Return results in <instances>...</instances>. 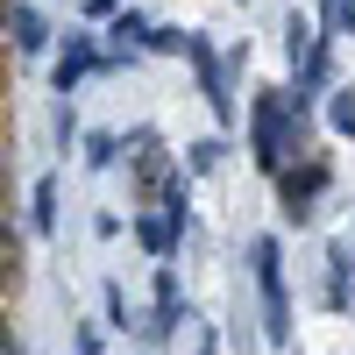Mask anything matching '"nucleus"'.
Listing matches in <instances>:
<instances>
[{
  "mask_svg": "<svg viewBox=\"0 0 355 355\" xmlns=\"http://www.w3.org/2000/svg\"><path fill=\"white\" fill-rule=\"evenodd\" d=\"M249 150H256V171H284L291 157H299V114H291V93H256L249 107Z\"/></svg>",
  "mask_w": 355,
  "mask_h": 355,
  "instance_id": "1",
  "label": "nucleus"
},
{
  "mask_svg": "<svg viewBox=\"0 0 355 355\" xmlns=\"http://www.w3.org/2000/svg\"><path fill=\"white\" fill-rule=\"evenodd\" d=\"M249 263H256L263 334H270V341H291V299H284V249H277V234H256V242H249Z\"/></svg>",
  "mask_w": 355,
  "mask_h": 355,
  "instance_id": "2",
  "label": "nucleus"
},
{
  "mask_svg": "<svg viewBox=\"0 0 355 355\" xmlns=\"http://www.w3.org/2000/svg\"><path fill=\"white\" fill-rule=\"evenodd\" d=\"M185 64L199 71V93H206V107H214L220 121H234V100H227V71H220L214 43H206V36H185Z\"/></svg>",
  "mask_w": 355,
  "mask_h": 355,
  "instance_id": "3",
  "label": "nucleus"
},
{
  "mask_svg": "<svg viewBox=\"0 0 355 355\" xmlns=\"http://www.w3.org/2000/svg\"><path fill=\"white\" fill-rule=\"evenodd\" d=\"M277 192H284V214H291V220H306V206L327 192V164H320V157H306L299 171L284 164V171H277Z\"/></svg>",
  "mask_w": 355,
  "mask_h": 355,
  "instance_id": "4",
  "label": "nucleus"
},
{
  "mask_svg": "<svg viewBox=\"0 0 355 355\" xmlns=\"http://www.w3.org/2000/svg\"><path fill=\"white\" fill-rule=\"evenodd\" d=\"M100 64H107V57L93 50V36H71V43H64V57L50 64V85H57V93L71 100V85H78V78H93Z\"/></svg>",
  "mask_w": 355,
  "mask_h": 355,
  "instance_id": "5",
  "label": "nucleus"
},
{
  "mask_svg": "<svg viewBox=\"0 0 355 355\" xmlns=\"http://www.w3.org/2000/svg\"><path fill=\"white\" fill-rule=\"evenodd\" d=\"M135 242H142V249H150L157 263H171V249H178V242H185V227H178L171 214H135Z\"/></svg>",
  "mask_w": 355,
  "mask_h": 355,
  "instance_id": "6",
  "label": "nucleus"
},
{
  "mask_svg": "<svg viewBox=\"0 0 355 355\" xmlns=\"http://www.w3.org/2000/svg\"><path fill=\"white\" fill-rule=\"evenodd\" d=\"M8 36H15V57H43L50 50V21L36 8H8Z\"/></svg>",
  "mask_w": 355,
  "mask_h": 355,
  "instance_id": "7",
  "label": "nucleus"
},
{
  "mask_svg": "<svg viewBox=\"0 0 355 355\" xmlns=\"http://www.w3.org/2000/svg\"><path fill=\"white\" fill-rule=\"evenodd\" d=\"M171 327H178V270H157V313H150V341H171Z\"/></svg>",
  "mask_w": 355,
  "mask_h": 355,
  "instance_id": "8",
  "label": "nucleus"
},
{
  "mask_svg": "<svg viewBox=\"0 0 355 355\" xmlns=\"http://www.w3.org/2000/svg\"><path fill=\"white\" fill-rule=\"evenodd\" d=\"M28 227L57 234V178H36V185H28Z\"/></svg>",
  "mask_w": 355,
  "mask_h": 355,
  "instance_id": "9",
  "label": "nucleus"
},
{
  "mask_svg": "<svg viewBox=\"0 0 355 355\" xmlns=\"http://www.w3.org/2000/svg\"><path fill=\"white\" fill-rule=\"evenodd\" d=\"M107 43H114V57H135V50H150V21H142V15H114Z\"/></svg>",
  "mask_w": 355,
  "mask_h": 355,
  "instance_id": "10",
  "label": "nucleus"
},
{
  "mask_svg": "<svg viewBox=\"0 0 355 355\" xmlns=\"http://www.w3.org/2000/svg\"><path fill=\"white\" fill-rule=\"evenodd\" d=\"M327 121L334 135H355V93H327Z\"/></svg>",
  "mask_w": 355,
  "mask_h": 355,
  "instance_id": "11",
  "label": "nucleus"
},
{
  "mask_svg": "<svg viewBox=\"0 0 355 355\" xmlns=\"http://www.w3.org/2000/svg\"><path fill=\"white\" fill-rule=\"evenodd\" d=\"M185 157H192V171H220V157H227V142H220V135H206V142H192Z\"/></svg>",
  "mask_w": 355,
  "mask_h": 355,
  "instance_id": "12",
  "label": "nucleus"
},
{
  "mask_svg": "<svg viewBox=\"0 0 355 355\" xmlns=\"http://www.w3.org/2000/svg\"><path fill=\"white\" fill-rule=\"evenodd\" d=\"M114 150H121L114 135H85V164H93V171H114Z\"/></svg>",
  "mask_w": 355,
  "mask_h": 355,
  "instance_id": "13",
  "label": "nucleus"
},
{
  "mask_svg": "<svg viewBox=\"0 0 355 355\" xmlns=\"http://www.w3.org/2000/svg\"><path fill=\"white\" fill-rule=\"evenodd\" d=\"M150 50L157 57H185V28H150Z\"/></svg>",
  "mask_w": 355,
  "mask_h": 355,
  "instance_id": "14",
  "label": "nucleus"
},
{
  "mask_svg": "<svg viewBox=\"0 0 355 355\" xmlns=\"http://www.w3.org/2000/svg\"><path fill=\"white\" fill-rule=\"evenodd\" d=\"M107 320H114V327H128V299H121V284H107Z\"/></svg>",
  "mask_w": 355,
  "mask_h": 355,
  "instance_id": "15",
  "label": "nucleus"
},
{
  "mask_svg": "<svg viewBox=\"0 0 355 355\" xmlns=\"http://www.w3.org/2000/svg\"><path fill=\"white\" fill-rule=\"evenodd\" d=\"M71 348H78V355H100V327H78V334H71Z\"/></svg>",
  "mask_w": 355,
  "mask_h": 355,
  "instance_id": "16",
  "label": "nucleus"
},
{
  "mask_svg": "<svg viewBox=\"0 0 355 355\" xmlns=\"http://www.w3.org/2000/svg\"><path fill=\"white\" fill-rule=\"evenodd\" d=\"M0 355H21V341H15V327H8V313H0Z\"/></svg>",
  "mask_w": 355,
  "mask_h": 355,
  "instance_id": "17",
  "label": "nucleus"
},
{
  "mask_svg": "<svg viewBox=\"0 0 355 355\" xmlns=\"http://www.w3.org/2000/svg\"><path fill=\"white\" fill-rule=\"evenodd\" d=\"M85 15H114V0H85Z\"/></svg>",
  "mask_w": 355,
  "mask_h": 355,
  "instance_id": "18",
  "label": "nucleus"
},
{
  "mask_svg": "<svg viewBox=\"0 0 355 355\" xmlns=\"http://www.w3.org/2000/svg\"><path fill=\"white\" fill-rule=\"evenodd\" d=\"M8 277H15V256H0V284H8Z\"/></svg>",
  "mask_w": 355,
  "mask_h": 355,
  "instance_id": "19",
  "label": "nucleus"
},
{
  "mask_svg": "<svg viewBox=\"0 0 355 355\" xmlns=\"http://www.w3.org/2000/svg\"><path fill=\"white\" fill-rule=\"evenodd\" d=\"M0 21H8V8H0Z\"/></svg>",
  "mask_w": 355,
  "mask_h": 355,
  "instance_id": "20",
  "label": "nucleus"
}]
</instances>
